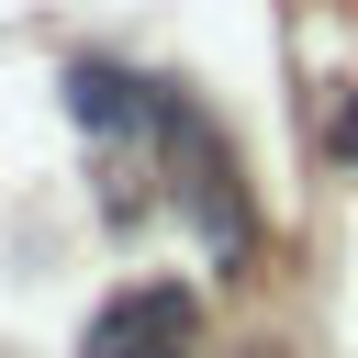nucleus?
<instances>
[{
	"instance_id": "obj_1",
	"label": "nucleus",
	"mask_w": 358,
	"mask_h": 358,
	"mask_svg": "<svg viewBox=\"0 0 358 358\" xmlns=\"http://www.w3.org/2000/svg\"><path fill=\"white\" fill-rule=\"evenodd\" d=\"M78 358H201V291H179V280L112 291V302L90 313Z\"/></svg>"
},
{
	"instance_id": "obj_2",
	"label": "nucleus",
	"mask_w": 358,
	"mask_h": 358,
	"mask_svg": "<svg viewBox=\"0 0 358 358\" xmlns=\"http://www.w3.org/2000/svg\"><path fill=\"white\" fill-rule=\"evenodd\" d=\"M67 101H78V123H145L157 101L134 90V78H112V67H67Z\"/></svg>"
}]
</instances>
